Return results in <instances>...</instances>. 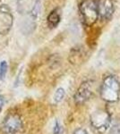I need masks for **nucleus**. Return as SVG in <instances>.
<instances>
[{"instance_id": "f257e3e1", "label": "nucleus", "mask_w": 120, "mask_h": 134, "mask_svg": "<svg viewBox=\"0 0 120 134\" xmlns=\"http://www.w3.org/2000/svg\"><path fill=\"white\" fill-rule=\"evenodd\" d=\"M100 97L108 103L117 102L120 98V83L114 75H107L100 87Z\"/></svg>"}, {"instance_id": "f03ea898", "label": "nucleus", "mask_w": 120, "mask_h": 134, "mask_svg": "<svg viewBox=\"0 0 120 134\" xmlns=\"http://www.w3.org/2000/svg\"><path fill=\"white\" fill-rule=\"evenodd\" d=\"M82 23L86 26H91L99 18L97 2L95 0H84L79 6Z\"/></svg>"}, {"instance_id": "7ed1b4c3", "label": "nucleus", "mask_w": 120, "mask_h": 134, "mask_svg": "<svg viewBox=\"0 0 120 134\" xmlns=\"http://www.w3.org/2000/svg\"><path fill=\"white\" fill-rule=\"evenodd\" d=\"M16 8L22 15L35 20L40 14V0H16Z\"/></svg>"}, {"instance_id": "20e7f679", "label": "nucleus", "mask_w": 120, "mask_h": 134, "mask_svg": "<svg viewBox=\"0 0 120 134\" xmlns=\"http://www.w3.org/2000/svg\"><path fill=\"white\" fill-rule=\"evenodd\" d=\"M111 116L107 111L100 109L91 115V124L96 131L103 133L109 128Z\"/></svg>"}, {"instance_id": "39448f33", "label": "nucleus", "mask_w": 120, "mask_h": 134, "mask_svg": "<svg viewBox=\"0 0 120 134\" xmlns=\"http://www.w3.org/2000/svg\"><path fill=\"white\" fill-rule=\"evenodd\" d=\"M23 128V121L19 114L12 113L6 116L2 124V129L6 134H16Z\"/></svg>"}, {"instance_id": "423d86ee", "label": "nucleus", "mask_w": 120, "mask_h": 134, "mask_svg": "<svg viewBox=\"0 0 120 134\" xmlns=\"http://www.w3.org/2000/svg\"><path fill=\"white\" fill-rule=\"evenodd\" d=\"M14 23V16L6 5L0 6V35H6L10 31Z\"/></svg>"}, {"instance_id": "0eeeda50", "label": "nucleus", "mask_w": 120, "mask_h": 134, "mask_svg": "<svg viewBox=\"0 0 120 134\" xmlns=\"http://www.w3.org/2000/svg\"><path fill=\"white\" fill-rule=\"evenodd\" d=\"M97 8L99 17L102 20H108L114 13V4L112 0H98Z\"/></svg>"}, {"instance_id": "6e6552de", "label": "nucleus", "mask_w": 120, "mask_h": 134, "mask_svg": "<svg viewBox=\"0 0 120 134\" xmlns=\"http://www.w3.org/2000/svg\"><path fill=\"white\" fill-rule=\"evenodd\" d=\"M92 93V83L90 81H84L81 84L77 92L75 95V101L76 104H82L90 98Z\"/></svg>"}, {"instance_id": "1a4fd4ad", "label": "nucleus", "mask_w": 120, "mask_h": 134, "mask_svg": "<svg viewBox=\"0 0 120 134\" xmlns=\"http://www.w3.org/2000/svg\"><path fill=\"white\" fill-rule=\"evenodd\" d=\"M61 21V14L59 13V10L58 8L52 10L50 12V14L48 15L47 18V23L49 28H56V26L59 24Z\"/></svg>"}, {"instance_id": "9d476101", "label": "nucleus", "mask_w": 120, "mask_h": 134, "mask_svg": "<svg viewBox=\"0 0 120 134\" xmlns=\"http://www.w3.org/2000/svg\"><path fill=\"white\" fill-rule=\"evenodd\" d=\"M65 95V91L63 88H58V90H56L55 94H54V102L56 104L60 103L61 101L64 99Z\"/></svg>"}, {"instance_id": "9b49d317", "label": "nucleus", "mask_w": 120, "mask_h": 134, "mask_svg": "<svg viewBox=\"0 0 120 134\" xmlns=\"http://www.w3.org/2000/svg\"><path fill=\"white\" fill-rule=\"evenodd\" d=\"M6 72H7V63L6 61H2L0 63V77H1V80L6 76Z\"/></svg>"}, {"instance_id": "f8f14e48", "label": "nucleus", "mask_w": 120, "mask_h": 134, "mask_svg": "<svg viewBox=\"0 0 120 134\" xmlns=\"http://www.w3.org/2000/svg\"><path fill=\"white\" fill-rule=\"evenodd\" d=\"M108 134H120V122H116L112 127H110Z\"/></svg>"}, {"instance_id": "ddd939ff", "label": "nucleus", "mask_w": 120, "mask_h": 134, "mask_svg": "<svg viewBox=\"0 0 120 134\" xmlns=\"http://www.w3.org/2000/svg\"><path fill=\"white\" fill-rule=\"evenodd\" d=\"M63 132V128L61 126V124H59L58 121H56L55 125H54L53 128V133L54 134H62Z\"/></svg>"}, {"instance_id": "4468645a", "label": "nucleus", "mask_w": 120, "mask_h": 134, "mask_svg": "<svg viewBox=\"0 0 120 134\" xmlns=\"http://www.w3.org/2000/svg\"><path fill=\"white\" fill-rule=\"evenodd\" d=\"M4 105H5V97L3 95H0V113L3 110Z\"/></svg>"}, {"instance_id": "2eb2a0df", "label": "nucleus", "mask_w": 120, "mask_h": 134, "mask_svg": "<svg viewBox=\"0 0 120 134\" xmlns=\"http://www.w3.org/2000/svg\"><path fill=\"white\" fill-rule=\"evenodd\" d=\"M73 134H88L87 133V131H85L84 129H77V130H75V131H74V133Z\"/></svg>"}, {"instance_id": "dca6fc26", "label": "nucleus", "mask_w": 120, "mask_h": 134, "mask_svg": "<svg viewBox=\"0 0 120 134\" xmlns=\"http://www.w3.org/2000/svg\"><path fill=\"white\" fill-rule=\"evenodd\" d=\"M0 80H1V77H0Z\"/></svg>"}]
</instances>
